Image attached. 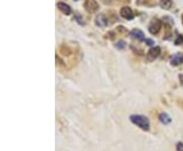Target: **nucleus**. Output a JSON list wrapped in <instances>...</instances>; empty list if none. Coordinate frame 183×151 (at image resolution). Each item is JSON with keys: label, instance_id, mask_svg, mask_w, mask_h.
<instances>
[{"label": "nucleus", "instance_id": "f257e3e1", "mask_svg": "<svg viewBox=\"0 0 183 151\" xmlns=\"http://www.w3.org/2000/svg\"><path fill=\"white\" fill-rule=\"evenodd\" d=\"M130 121L136 126L141 128L142 130L149 131L150 130V121L146 117L142 115H133L130 116Z\"/></svg>", "mask_w": 183, "mask_h": 151}, {"label": "nucleus", "instance_id": "f03ea898", "mask_svg": "<svg viewBox=\"0 0 183 151\" xmlns=\"http://www.w3.org/2000/svg\"><path fill=\"white\" fill-rule=\"evenodd\" d=\"M161 28H162V21H161L159 18L154 17L149 24V32H151L152 35H157L160 32Z\"/></svg>", "mask_w": 183, "mask_h": 151}, {"label": "nucleus", "instance_id": "7ed1b4c3", "mask_svg": "<svg viewBox=\"0 0 183 151\" xmlns=\"http://www.w3.org/2000/svg\"><path fill=\"white\" fill-rule=\"evenodd\" d=\"M85 8L87 12L94 13L99 9V4L96 0H86L85 1Z\"/></svg>", "mask_w": 183, "mask_h": 151}, {"label": "nucleus", "instance_id": "20e7f679", "mask_svg": "<svg viewBox=\"0 0 183 151\" xmlns=\"http://www.w3.org/2000/svg\"><path fill=\"white\" fill-rule=\"evenodd\" d=\"M160 53H161L160 47H158V46L154 47V48H152V49H150V51L148 52V55H146V58H148V60L150 62H153L159 57Z\"/></svg>", "mask_w": 183, "mask_h": 151}, {"label": "nucleus", "instance_id": "39448f33", "mask_svg": "<svg viewBox=\"0 0 183 151\" xmlns=\"http://www.w3.org/2000/svg\"><path fill=\"white\" fill-rule=\"evenodd\" d=\"M120 14H121V16L124 18V19H127V20L133 19V17H134L132 10H131L130 7H128V6H123L122 8L120 9Z\"/></svg>", "mask_w": 183, "mask_h": 151}, {"label": "nucleus", "instance_id": "423d86ee", "mask_svg": "<svg viewBox=\"0 0 183 151\" xmlns=\"http://www.w3.org/2000/svg\"><path fill=\"white\" fill-rule=\"evenodd\" d=\"M95 23H96V24L98 25V27L106 28L108 25V19H107V17H106L105 14L100 13L96 16V18H95Z\"/></svg>", "mask_w": 183, "mask_h": 151}, {"label": "nucleus", "instance_id": "0eeeda50", "mask_svg": "<svg viewBox=\"0 0 183 151\" xmlns=\"http://www.w3.org/2000/svg\"><path fill=\"white\" fill-rule=\"evenodd\" d=\"M57 7H58V9L60 10V11L62 13H64L65 15H69L71 12V8H70V6L67 5L66 3H63V2H58L57 3Z\"/></svg>", "mask_w": 183, "mask_h": 151}, {"label": "nucleus", "instance_id": "6e6552de", "mask_svg": "<svg viewBox=\"0 0 183 151\" xmlns=\"http://www.w3.org/2000/svg\"><path fill=\"white\" fill-rule=\"evenodd\" d=\"M182 60H183V58L181 56V54H174L173 56H171L170 58V62H171V65H173V66H178V65H180L182 63Z\"/></svg>", "mask_w": 183, "mask_h": 151}, {"label": "nucleus", "instance_id": "1a4fd4ad", "mask_svg": "<svg viewBox=\"0 0 183 151\" xmlns=\"http://www.w3.org/2000/svg\"><path fill=\"white\" fill-rule=\"evenodd\" d=\"M130 36L132 37V38H134V39L140 40V41H144V40H145L144 32H142L141 29H137V28L132 29V31L130 32Z\"/></svg>", "mask_w": 183, "mask_h": 151}, {"label": "nucleus", "instance_id": "9d476101", "mask_svg": "<svg viewBox=\"0 0 183 151\" xmlns=\"http://www.w3.org/2000/svg\"><path fill=\"white\" fill-rule=\"evenodd\" d=\"M136 3L138 5H144V6H155L156 1L155 0H136Z\"/></svg>", "mask_w": 183, "mask_h": 151}, {"label": "nucleus", "instance_id": "9b49d317", "mask_svg": "<svg viewBox=\"0 0 183 151\" xmlns=\"http://www.w3.org/2000/svg\"><path fill=\"white\" fill-rule=\"evenodd\" d=\"M173 3V0H160V6L163 9H170Z\"/></svg>", "mask_w": 183, "mask_h": 151}, {"label": "nucleus", "instance_id": "f8f14e48", "mask_svg": "<svg viewBox=\"0 0 183 151\" xmlns=\"http://www.w3.org/2000/svg\"><path fill=\"white\" fill-rule=\"evenodd\" d=\"M159 119L161 121V123H163L165 125L169 124L171 122V118L168 116L166 113H162V114H161V115L159 116Z\"/></svg>", "mask_w": 183, "mask_h": 151}, {"label": "nucleus", "instance_id": "ddd939ff", "mask_svg": "<svg viewBox=\"0 0 183 151\" xmlns=\"http://www.w3.org/2000/svg\"><path fill=\"white\" fill-rule=\"evenodd\" d=\"M125 46H126V43L124 42V41H119L118 43L116 44V48H117V49H119V50L124 49V48H125Z\"/></svg>", "mask_w": 183, "mask_h": 151}, {"label": "nucleus", "instance_id": "4468645a", "mask_svg": "<svg viewBox=\"0 0 183 151\" xmlns=\"http://www.w3.org/2000/svg\"><path fill=\"white\" fill-rule=\"evenodd\" d=\"M74 18H75L76 20H78V23L80 25H85V21H83V19L82 18V16H80L78 13H76V14H75Z\"/></svg>", "mask_w": 183, "mask_h": 151}, {"label": "nucleus", "instance_id": "2eb2a0df", "mask_svg": "<svg viewBox=\"0 0 183 151\" xmlns=\"http://www.w3.org/2000/svg\"><path fill=\"white\" fill-rule=\"evenodd\" d=\"M182 43H183V36H178V38L176 39V41H175V44L179 45V44H182Z\"/></svg>", "mask_w": 183, "mask_h": 151}, {"label": "nucleus", "instance_id": "dca6fc26", "mask_svg": "<svg viewBox=\"0 0 183 151\" xmlns=\"http://www.w3.org/2000/svg\"><path fill=\"white\" fill-rule=\"evenodd\" d=\"M176 149L178 151H183V143L179 142L178 144H177V146H176Z\"/></svg>", "mask_w": 183, "mask_h": 151}, {"label": "nucleus", "instance_id": "f3484780", "mask_svg": "<svg viewBox=\"0 0 183 151\" xmlns=\"http://www.w3.org/2000/svg\"><path fill=\"white\" fill-rule=\"evenodd\" d=\"M145 43L148 44L149 46H153V45H154V41H152V40H150V39L145 40Z\"/></svg>", "mask_w": 183, "mask_h": 151}, {"label": "nucleus", "instance_id": "a211bd4d", "mask_svg": "<svg viewBox=\"0 0 183 151\" xmlns=\"http://www.w3.org/2000/svg\"><path fill=\"white\" fill-rule=\"evenodd\" d=\"M179 78H180V82H181V84H183V74H180V75H179Z\"/></svg>", "mask_w": 183, "mask_h": 151}, {"label": "nucleus", "instance_id": "6ab92c4d", "mask_svg": "<svg viewBox=\"0 0 183 151\" xmlns=\"http://www.w3.org/2000/svg\"><path fill=\"white\" fill-rule=\"evenodd\" d=\"M119 2H122V3H126V2H128L129 0H118Z\"/></svg>", "mask_w": 183, "mask_h": 151}, {"label": "nucleus", "instance_id": "aec40b11", "mask_svg": "<svg viewBox=\"0 0 183 151\" xmlns=\"http://www.w3.org/2000/svg\"><path fill=\"white\" fill-rule=\"evenodd\" d=\"M73 1H78V0H73Z\"/></svg>", "mask_w": 183, "mask_h": 151}, {"label": "nucleus", "instance_id": "412c9836", "mask_svg": "<svg viewBox=\"0 0 183 151\" xmlns=\"http://www.w3.org/2000/svg\"><path fill=\"white\" fill-rule=\"evenodd\" d=\"M182 18H183V17H182Z\"/></svg>", "mask_w": 183, "mask_h": 151}]
</instances>
